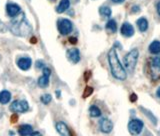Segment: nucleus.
<instances>
[{
  "mask_svg": "<svg viewBox=\"0 0 160 136\" xmlns=\"http://www.w3.org/2000/svg\"><path fill=\"white\" fill-rule=\"evenodd\" d=\"M13 19L8 23V29L12 34L18 37H25L32 32V26L29 21L26 19L25 15L22 14L20 16L12 17Z\"/></svg>",
  "mask_w": 160,
  "mask_h": 136,
  "instance_id": "1",
  "label": "nucleus"
},
{
  "mask_svg": "<svg viewBox=\"0 0 160 136\" xmlns=\"http://www.w3.org/2000/svg\"><path fill=\"white\" fill-rule=\"evenodd\" d=\"M108 63L110 67V71L113 75L114 78L123 81L127 78V72L126 69L123 66V64L120 62L119 58H118L117 52L115 48H111L108 52Z\"/></svg>",
  "mask_w": 160,
  "mask_h": 136,
  "instance_id": "2",
  "label": "nucleus"
},
{
  "mask_svg": "<svg viewBox=\"0 0 160 136\" xmlns=\"http://www.w3.org/2000/svg\"><path fill=\"white\" fill-rule=\"evenodd\" d=\"M138 57H139L138 49L133 48L132 50H130L124 56V58H123V66H124V68L128 70L129 72H133L135 67H136Z\"/></svg>",
  "mask_w": 160,
  "mask_h": 136,
  "instance_id": "3",
  "label": "nucleus"
},
{
  "mask_svg": "<svg viewBox=\"0 0 160 136\" xmlns=\"http://www.w3.org/2000/svg\"><path fill=\"white\" fill-rule=\"evenodd\" d=\"M149 73L152 81H157L160 79V56L153 57L148 63Z\"/></svg>",
  "mask_w": 160,
  "mask_h": 136,
  "instance_id": "4",
  "label": "nucleus"
},
{
  "mask_svg": "<svg viewBox=\"0 0 160 136\" xmlns=\"http://www.w3.org/2000/svg\"><path fill=\"white\" fill-rule=\"evenodd\" d=\"M29 109V104L25 100H15L10 104L9 110L13 113H23Z\"/></svg>",
  "mask_w": 160,
  "mask_h": 136,
  "instance_id": "5",
  "label": "nucleus"
},
{
  "mask_svg": "<svg viewBox=\"0 0 160 136\" xmlns=\"http://www.w3.org/2000/svg\"><path fill=\"white\" fill-rule=\"evenodd\" d=\"M57 28H58V31L60 32V34L62 35H67L69 33H71L73 30V23L69 19L62 18L58 20V23H57Z\"/></svg>",
  "mask_w": 160,
  "mask_h": 136,
  "instance_id": "6",
  "label": "nucleus"
},
{
  "mask_svg": "<svg viewBox=\"0 0 160 136\" xmlns=\"http://www.w3.org/2000/svg\"><path fill=\"white\" fill-rule=\"evenodd\" d=\"M143 127H144V123H143V121L140 120V119L134 118V119H131L128 122V130L129 132L133 135L140 134L141 131L143 130Z\"/></svg>",
  "mask_w": 160,
  "mask_h": 136,
  "instance_id": "7",
  "label": "nucleus"
},
{
  "mask_svg": "<svg viewBox=\"0 0 160 136\" xmlns=\"http://www.w3.org/2000/svg\"><path fill=\"white\" fill-rule=\"evenodd\" d=\"M98 125L99 129L104 133H110L113 129V123L108 118H101L98 122Z\"/></svg>",
  "mask_w": 160,
  "mask_h": 136,
  "instance_id": "8",
  "label": "nucleus"
},
{
  "mask_svg": "<svg viewBox=\"0 0 160 136\" xmlns=\"http://www.w3.org/2000/svg\"><path fill=\"white\" fill-rule=\"evenodd\" d=\"M66 56L68 60H70L72 63H78L80 61V51L79 49L77 48H71V49H68L67 52H66Z\"/></svg>",
  "mask_w": 160,
  "mask_h": 136,
  "instance_id": "9",
  "label": "nucleus"
},
{
  "mask_svg": "<svg viewBox=\"0 0 160 136\" xmlns=\"http://www.w3.org/2000/svg\"><path fill=\"white\" fill-rule=\"evenodd\" d=\"M6 12H7L8 16H10V17H15V16L20 14L21 8H20V6L16 3H7Z\"/></svg>",
  "mask_w": 160,
  "mask_h": 136,
  "instance_id": "10",
  "label": "nucleus"
},
{
  "mask_svg": "<svg viewBox=\"0 0 160 136\" xmlns=\"http://www.w3.org/2000/svg\"><path fill=\"white\" fill-rule=\"evenodd\" d=\"M17 65L21 70L26 71V70L31 68L32 60H31L30 57H21V58H19L17 60Z\"/></svg>",
  "mask_w": 160,
  "mask_h": 136,
  "instance_id": "11",
  "label": "nucleus"
},
{
  "mask_svg": "<svg viewBox=\"0 0 160 136\" xmlns=\"http://www.w3.org/2000/svg\"><path fill=\"white\" fill-rule=\"evenodd\" d=\"M121 34L124 37H131L134 35V28L129 22H124L121 26Z\"/></svg>",
  "mask_w": 160,
  "mask_h": 136,
  "instance_id": "12",
  "label": "nucleus"
},
{
  "mask_svg": "<svg viewBox=\"0 0 160 136\" xmlns=\"http://www.w3.org/2000/svg\"><path fill=\"white\" fill-rule=\"evenodd\" d=\"M56 130L60 135H63V136H69L71 134L68 126L66 125V123H64L62 121H59L56 123Z\"/></svg>",
  "mask_w": 160,
  "mask_h": 136,
  "instance_id": "13",
  "label": "nucleus"
},
{
  "mask_svg": "<svg viewBox=\"0 0 160 136\" xmlns=\"http://www.w3.org/2000/svg\"><path fill=\"white\" fill-rule=\"evenodd\" d=\"M70 0H61L58 6L56 7V12L57 13H64L70 7Z\"/></svg>",
  "mask_w": 160,
  "mask_h": 136,
  "instance_id": "14",
  "label": "nucleus"
},
{
  "mask_svg": "<svg viewBox=\"0 0 160 136\" xmlns=\"http://www.w3.org/2000/svg\"><path fill=\"white\" fill-rule=\"evenodd\" d=\"M137 27H138V29L140 32H145L147 31V29H148V20H147L146 18L144 17H140L138 20H137Z\"/></svg>",
  "mask_w": 160,
  "mask_h": 136,
  "instance_id": "15",
  "label": "nucleus"
},
{
  "mask_svg": "<svg viewBox=\"0 0 160 136\" xmlns=\"http://www.w3.org/2000/svg\"><path fill=\"white\" fill-rule=\"evenodd\" d=\"M33 132V128H32V126L29 125V124H23L19 127V130H18V133L20 135H31V133Z\"/></svg>",
  "mask_w": 160,
  "mask_h": 136,
  "instance_id": "16",
  "label": "nucleus"
},
{
  "mask_svg": "<svg viewBox=\"0 0 160 136\" xmlns=\"http://www.w3.org/2000/svg\"><path fill=\"white\" fill-rule=\"evenodd\" d=\"M149 52L152 53V54H159L160 53V41L154 40L149 44Z\"/></svg>",
  "mask_w": 160,
  "mask_h": 136,
  "instance_id": "17",
  "label": "nucleus"
},
{
  "mask_svg": "<svg viewBox=\"0 0 160 136\" xmlns=\"http://www.w3.org/2000/svg\"><path fill=\"white\" fill-rule=\"evenodd\" d=\"M11 100V93L8 90H2L0 92V103L1 104H7Z\"/></svg>",
  "mask_w": 160,
  "mask_h": 136,
  "instance_id": "18",
  "label": "nucleus"
},
{
  "mask_svg": "<svg viewBox=\"0 0 160 136\" xmlns=\"http://www.w3.org/2000/svg\"><path fill=\"white\" fill-rule=\"evenodd\" d=\"M106 30H107L108 32H110V33H116L117 31V23L114 19H110L109 21L106 23Z\"/></svg>",
  "mask_w": 160,
  "mask_h": 136,
  "instance_id": "19",
  "label": "nucleus"
},
{
  "mask_svg": "<svg viewBox=\"0 0 160 136\" xmlns=\"http://www.w3.org/2000/svg\"><path fill=\"white\" fill-rule=\"evenodd\" d=\"M37 84L39 87L41 88H45L47 87V86L49 85V76L48 75H45V74H43L42 76L39 77V79L37 81Z\"/></svg>",
  "mask_w": 160,
  "mask_h": 136,
  "instance_id": "20",
  "label": "nucleus"
},
{
  "mask_svg": "<svg viewBox=\"0 0 160 136\" xmlns=\"http://www.w3.org/2000/svg\"><path fill=\"white\" fill-rule=\"evenodd\" d=\"M140 110L143 112V114H145L146 116L149 118V120H150L151 122H152L154 125H156V124H157V118L154 116V115L152 114V112H151V111L147 110V109H145V108H143L142 106L140 107Z\"/></svg>",
  "mask_w": 160,
  "mask_h": 136,
  "instance_id": "21",
  "label": "nucleus"
},
{
  "mask_svg": "<svg viewBox=\"0 0 160 136\" xmlns=\"http://www.w3.org/2000/svg\"><path fill=\"white\" fill-rule=\"evenodd\" d=\"M99 14L103 17H107L109 18L110 16L112 14V11H111V8L108 7V6H101L99 8Z\"/></svg>",
  "mask_w": 160,
  "mask_h": 136,
  "instance_id": "22",
  "label": "nucleus"
},
{
  "mask_svg": "<svg viewBox=\"0 0 160 136\" xmlns=\"http://www.w3.org/2000/svg\"><path fill=\"white\" fill-rule=\"evenodd\" d=\"M89 114L91 117H99L101 116V110L96 105H91L89 108Z\"/></svg>",
  "mask_w": 160,
  "mask_h": 136,
  "instance_id": "23",
  "label": "nucleus"
},
{
  "mask_svg": "<svg viewBox=\"0 0 160 136\" xmlns=\"http://www.w3.org/2000/svg\"><path fill=\"white\" fill-rule=\"evenodd\" d=\"M40 100H41V102L43 103V104H49V103L51 102V100H52V96L50 95V94H43L42 96L40 97Z\"/></svg>",
  "mask_w": 160,
  "mask_h": 136,
  "instance_id": "24",
  "label": "nucleus"
},
{
  "mask_svg": "<svg viewBox=\"0 0 160 136\" xmlns=\"http://www.w3.org/2000/svg\"><path fill=\"white\" fill-rule=\"evenodd\" d=\"M92 93H93V88L90 87V86H87V87H86L85 90H84L82 97H83V98H87V97H89L90 95H91Z\"/></svg>",
  "mask_w": 160,
  "mask_h": 136,
  "instance_id": "25",
  "label": "nucleus"
},
{
  "mask_svg": "<svg viewBox=\"0 0 160 136\" xmlns=\"http://www.w3.org/2000/svg\"><path fill=\"white\" fill-rule=\"evenodd\" d=\"M45 66V64L42 60H38V61H36V68H38V69H41V68H43Z\"/></svg>",
  "mask_w": 160,
  "mask_h": 136,
  "instance_id": "26",
  "label": "nucleus"
},
{
  "mask_svg": "<svg viewBox=\"0 0 160 136\" xmlns=\"http://www.w3.org/2000/svg\"><path fill=\"white\" fill-rule=\"evenodd\" d=\"M5 31H6V25L3 23L2 20L0 19V32L3 33V32H5Z\"/></svg>",
  "mask_w": 160,
  "mask_h": 136,
  "instance_id": "27",
  "label": "nucleus"
},
{
  "mask_svg": "<svg viewBox=\"0 0 160 136\" xmlns=\"http://www.w3.org/2000/svg\"><path fill=\"white\" fill-rule=\"evenodd\" d=\"M131 9H132V10H131V12H132V13H138V12H140V6L133 5Z\"/></svg>",
  "mask_w": 160,
  "mask_h": 136,
  "instance_id": "28",
  "label": "nucleus"
},
{
  "mask_svg": "<svg viewBox=\"0 0 160 136\" xmlns=\"http://www.w3.org/2000/svg\"><path fill=\"white\" fill-rule=\"evenodd\" d=\"M43 74H45V75H48V76H50V74H51V70L49 69L48 67L44 66V67H43Z\"/></svg>",
  "mask_w": 160,
  "mask_h": 136,
  "instance_id": "29",
  "label": "nucleus"
},
{
  "mask_svg": "<svg viewBox=\"0 0 160 136\" xmlns=\"http://www.w3.org/2000/svg\"><path fill=\"white\" fill-rule=\"evenodd\" d=\"M17 120H18V116L16 114H13L11 116V122L12 123H15V122H17Z\"/></svg>",
  "mask_w": 160,
  "mask_h": 136,
  "instance_id": "30",
  "label": "nucleus"
},
{
  "mask_svg": "<svg viewBox=\"0 0 160 136\" xmlns=\"http://www.w3.org/2000/svg\"><path fill=\"white\" fill-rule=\"evenodd\" d=\"M69 42L71 44H75L77 43V38L76 37H69Z\"/></svg>",
  "mask_w": 160,
  "mask_h": 136,
  "instance_id": "31",
  "label": "nucleus"
},
{
  "mask_svg": "<svg viewBox=\"0 0 160 136\" xmlns=\"http://www.w3.org/2000/svg\"><path fill=\"white\" fill-rule=\"evenodd\" d=\"M136 100H137V95H136V94H131V95H130V101L134 102Z\"/></svg>",
  "mask_w": 160,
  "mask_h": 136,
  "instance_id": "32",
  "label": "nucleus"
},
{
  "mask_svg": "<svg viewBox=\"0 0 160 136\" xmlns=\"http://www.w3.org/2000/svg\"><path fill=\"white\" fill-rule=\"evenodd\" d=\"M90 75H91V74H90V71L85 72V74H84V78H85V80H86V81L88 80V78L90 77Z\"/></svg>",
  "mask_w": 160,
  "mask_h": 136,
  "instance_id": "33",
  "label": "nucleus"
},
{
  "mask_svg": "<svg viewBox=\"0 0 160 136\" xmlns=\"http://www.w3.org/2000/svg\"><path fill=\"white\" fill-rule=\"evenodd\" d=\"M156 10H157V13H158V15L160 16V1L157 3V5H156Z\"/></svg>",
  "mask_w": 160,
  "mask_h": 136,
  "instance_id": "34",
  "label": "nucleus"
},
{
  "mask_svg": "<svg viewBox=\"0 0 160 136\" xmlns=\"http://www.w3.org/2000/svg\"><path fill=\"white\" fill-rule=\"evenodd\" d=\"M112 1L114 2V3H117V4H121V3H123L125 1V0H112Z\"/></svg>",
  "mask_w": 160,
  "mask_h": 136,
  "instance_id": "35",
  "label": "nucleus"
},
{
  "mask_svg": "<svg viewBox=\"0 0 160 136\" xmlns=\"http://www.w3.org/2000/svg\"><path fill=\"white\" fill-rule=\"evenodd\" d=\"M156 96L158 97V98H160V86L157 88V90H156Z\"/></svg>",
  "mask_w": 160,
  "mask_h": 136,
  "instance_id": "36",
  "label": "nucleus"
},
{
  "mask_svg": "<svg viewBox=\"0 0 160 136\" xmlns=\"http://www.w3.org/2000/svg\"><path fill=\"white\" fill-rule=\"evenodd\" d=\"M36 41H37V39H36L35 38V37H32V38H31V43H36Z\"/></svg>",
  "mask_w": 160,
  "mask_h": 136,
  "instance_id": "37",
  "label": "nucleus"
},
{
  "mask_svg": "<svg viewBox=\"0 0 160 136\" xmlns=\"http://www.w3.org/2000/svg\"><path fill=\"white\" fill-rule=\"evenodd\" d=\"M31 135H40V133H39L38 131H37V132H32V133H31Z\"/></svg>",
  "mask_w": 160,
  "mask_h": 136,
  "instance_id": "38",
  "label": "nucleus"
},
{
  "mask_svg": "<svg viewBox=\"0 0 160 136\" xmlns=\"http://www.w3.org/2000/svg\"><path fill=\"white\" fill-rule=\"evenodd\" d=\"M56 94H57V97L59 98V97H60V92H59V91H56Z\"/></svg>",
  "mask_w": 160,
  "mask_h": 136,
  "instance_id": "39",
  "label": "nucleus"
}]
</instances>
